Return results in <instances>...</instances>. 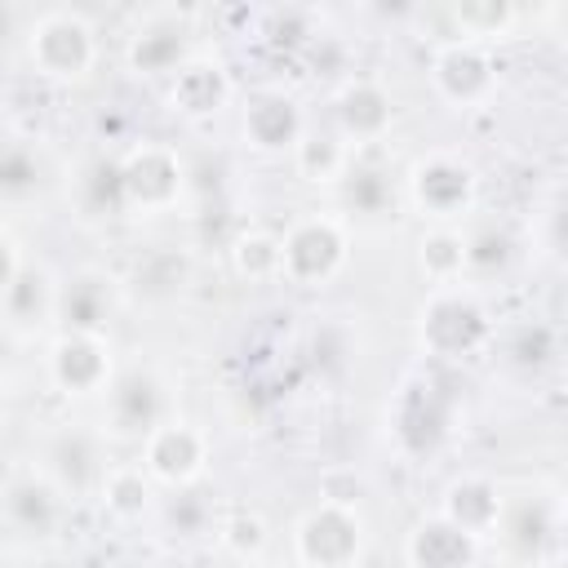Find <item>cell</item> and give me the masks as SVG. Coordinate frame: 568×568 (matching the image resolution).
I'll list each match as a JSON object with an SVG mask.
<instances>
[{
  "instance_id": "4dcf8cb0",
  "label": "cell",
  "mask_w": 568,
  "mask_h": 568,
  "mask_svg": "<svg viewBox=\"0 0 568 568\" xmlns=\"http://www.w3.org/2000/svg\"><path fill=\"white\" fill-rule=\"evenodd\" d=\"M40 151L31 142L0 146V200H27L40 191Z\"/></svg>"
},
{
  "instance_id": "ba28073f",
  "label": "cell",
  "mask_w": 568,
  "mask_h": 568,
  "mask_svg": "<svg viewBox=\"0 0 568 568\" xmlns=\"http://www.w3.org/2000/svg\"><path fill=\"white\" fill-rule=\"evenodd\" d=\"M430 89L453 111H484L493 106L501 75L493 49L475 40H444L430 49Z\"/></svg>"
},
{
  "instance_id": "ffe728a7",
  "label": "cell",
  "mask_w": 568,
  "mask_h": 568,
  "mask_svg": "<svg viewBox=\"0 0 568 568\" xmlns=\"http://www.w3.org/2000/svg\"><path fill=\"white\" fill-rule=\"evenodd\" d=\"M36 470L49 475L67 497H80L84 488L98 493V479H102V470H106V462H102V435L80 430V426L58 430L53 444L44 448V462H40Z\"/></svg>"
},
{
  "instance_id": "7402d4cb",
  "label": "cell",
  "mask_w": 568,
  "mask_h": 568,
  "mask_svg": "<svg viewBox=\"0 0 568 568\" xmlns=\"http://www.w3.org/2000/svg\"><path fill=\"white\" fill-rule=\"evenodd\" d=\"M337 195L346 204V213L355 217H386L395 209V186H390V169L377 164V146L355 151L351 169L337 182Z\"/></svg>"
},
{
  "instance_id": "1f68e13d",
  "label": "cell",
  "mask_w": 568,
  "mask_h": 568,
  "mask_svg": "<svg viewBox=\"0 0 568 568\" xmlns=\"http://www.w3.org/2000/svg\"><path fill=\"white\" fill-rule=\"evenodd\" d=\"M80 204H84V213H93V217H111V213H124V204H120V173H115V160H93V164H84V173H80Z\"/></svg>"
},
{
  "instance_id": "6da1fadb",
  "label": "cell",
  "mask_w": 568,
  "mask_h": 568,
  "mask_svg": "<svg viewBox=\"0 0 568 568\" xmlns=\"http://www.w3.org/2000/svg\"><path fill=\"white\" fill-rule=\"evenodd\" d=\"M413 333H417V351L426 359H439V364H462V359H475L493 346L497 328H493V315L484 306V297L462 280V284H439L422 297L417 306V320H413Z\"/></svg>"
},
{
  "instance_id": "30bf717a",
  "label": "cell",
  "mask_w": 568,
  "mask_h": 568,
  "mask_svg": "<svg viewBox=\"0 0 568 568\" xmlns=\"http://www.w3.org/2000/svg\"><path fill=\"white\" fill-rule=\"evenodd\" d=\"M191 13L186 9H146L124 36V67L142 80H169L191 58Z\"/></svg>"
},
{
  "instance_id": "f546056e",
  "label": "cell",
  "mask_w": 568,
  "mask_h": 568,
  "mask_svg": "<svg viewBox=\"0 0 568 568\" xmlns=\"http://www.w3.org/2000/svg\"><path fill=\"white\" fill-rule=\"evenodd\" d=\"M462 240H466V275H475V280L501 275L515 253V240L497 222H479V226L462 231Z\"/></svg>"
},
{
  "instance_id": "7a4b0ae2",
  "label": "cell",
  "mask_w": 568,
  "mask_h": 568,
  "mask_svg": "<svg viewBox=\"0 0 568 568\" xmlns=\"http://www.w3.org/2000/svg\"><path fill=\"white\" fill-rule=\"evenodd\" d=\"M98 27L80 9H44L27 27V62L40 80L84 84L98 71Z\"/></svg>"
},
{
  "instance_id": "ac0fdd59",
  "label": "cell",
  "mask_w": 568,
  "mask_h": 568,
  "mask_svg": "<svg viewBox=\"0 0 568 568\" xmlns=\"http://www.w3.org/2000/svg\"><path fill=\"white\" fill-rule=\"evenodd\" d=\"M484 541L453 528L439 510L422 515L404 537V564L408 568H479Z\"/></svg>"
},
{
  "instance_id": "e0dca14e",
  "label": "cell",
  "mask_w": 568,
  "mask_h": 568,
  "mask_svg": "<svg viewBox=\"0 0 568 568\" xmlns=\"http://www.w3.org/2000/svg\"><path fill=\"white\" fill-rule=\"evenodd\" d=\"M235 84H231V71L213 58V53H191L173 75H169V89H164V102L173 115L182 120H213L226 111Z\"/></svg>"
},
{
  "instance_id": "836d02e7",
  "label": "cell",
  "mask_w": 568,
  "mask_h": 568,
  "mask_svg": "<svg viewBox=\"0 0 568 568\" xmlns=\"http://www.w3.org/2000/svg\"><path fill=\"white\" fill-rule=\"evenodd\" d=\"M22 266H27V257H22V244L0 226V302L9 297V288H13V280L22 275Z\"/></svg>"
},
{
  "instance_id": "603a6c76",
  "label": "cell",
  "mask_w": 568,
  "mask_h": 568,
  "mask_svg": "<svg viewBox=\"0 0 568 568\" xmlns=\"http://www.w3.org/2000/svg\"><path fill=\"white\" fill-rule=\"evenodd\" d=\"M444 22H448V36L444 40H475V44L493 49L497 40H510L515 36V27L524 22V9L519 4H506V0H470V4H448L444 9Z\"/></svg>"
},
{
  "instance_id": "3957f363",
  "label": "cell",
  "mask_w": 568,
  "mask_h": 568,
  "mask_svg": "<svg viewBox=\"0 0 568 568\" xmlns=\"http://www.w3.org/2000/svg\"><path fill=\"white\" fill-rule=\"evenodd\" d=\"M351 262V226L342 213H302L280 235V280L297 288H320L337 280Z\"/></svg>"
},
{
  "instance_id": "484cf974",
  "label": "cell",
  "mask_w": 568,
  "mask_h": 568,
  "mask_svg": "<svg viewBox=\"0 0 568 568\" xmlns=\"http://www.w3.org/2000/svg\"><path fill=\"white\" fill-rule=\"evenodd\" d=\"M417 271L430 288L466 280V240L462 226H426L417 235Z\"/></svg>"
},
{
  "instance_id": "8992f818",
  "label": "cell",
  "mask_w": 568,
  "mask_h": 568,
  "mask_svg": "<svg viewBox=\"0 0 568 568\" xmlns=\"http://www.w3.org/2000/svg\"><path fill=\"white\" fill-rule=\"evenodd\" d=\"M173 417V386L155 364L115 368L111 386L102 390V439H146L160 422Z\"/></svg>"
},
{
  "instance_id": "d6986e66",
  "label": "cell",
  "mask_w": 568,
  "mask_h": 568,
  "mask_svg": "<svg viewBox=\"0 0 568 568\" xmlns=\"http://www.w3.org/2000/svg\"><path fill=\"white\" fill-rule=\"evenodd\" d=\"M115 315V280L98 266H84L58 284V306L53 320L62 333H106Z\"/></svg>"
},
{
  "instance_id": "4fadbf2b",
  "label": "cell",
  "mask_w": 568,
  "mask_h": 568,
  "mask_svg": "<svg viewBox=\"0 0 568 568\" xmlns=\"http://www.w3.org/2000/svg\"><path fill=\"white\" fill-rule=\"evenodd\" d=\"M390 129H395L390 89L373 75H351L333 98V133L351 151H368V146H382Z\"/></svg>"
},
{
  "instance_id": "e575fe53",
  "label": "cell",
  "mask_w": 568,
  "mask_h": 568,
  "mask_svg": "<svg viewBox=\"0 0 568 568\" xmlns=\"http://www.w3.org/2000/svg\"><path fill=\"white\" fill-rule=\"evenodd\" d=\"M537 568H564V564H559V559H546V564H537Z\"/></svg>"
},
{
  "instance_id": "8d00e7d4",
  "label": "cell",
  "mask_w": 568,
  "mask_h": 568,
  "mask_svg": "<svg viewBox=\"0 0 568 568\" xmlns=\"http://www.w3.org/2000/svg\"><path fill=\"white\" fill-rule=\"evenodd\" d=\"M120 568H146V564H120Z\"/></svg>"
},
{
  "instance_id": "cb8c5ba5",
  "label": "cell",
  "mask_w": 568,
  "mask_h": 568,
  "mask_svg": "<svg viewBox=\"0 0 568 568\" xmlns=\"http://www.w3.org/2000/svg\"><path fill=\"white\" fill-rule=\"evenodd\" d=\"M98 501L115 524H138L155 506V484L138 462H115L98 479Z\"/></svg>"
},
{
  "instance_id": "9a60e30c",
  "label": "cell",
  "mask_w": 568,
  "mask_h": 568,
  "mask_svg": "<svg viewBox=\"0 0 568 568\" xmlns=\"http://www.w3.org/2000/svg\"><path fill=\"white\" fill-rule=\"evenodd\" d=\"M493 537L506 546L510 559H519V564H541V555L559 541V501L546 497V493L506 497Z\"/></svg>"
},
{
  "instance_id": "d6a6232c",
  "label": "cell",
  "mask_w": 568,
  "mask_h": 568,
  "mask_svg": "<svg viewBox=\"0 0 568 568\" xmlns=\"http://www.w3.org/2000/svg\"><path fill=\"white\" fill-rule=\"evenodd\" d=\"M510 359L519 364V368H546L555 355H559V337H555V328L550 324H541V320H532V324H524V328H515V337H510Z\"/></svg>"
},
{
  "instance_id": "5bb4252c",
  "label": "cell",
  "mask_w": 568,
  "mask_h": 568,
  "mask_svg": "<svg viewBox=\"0 0 568 568\" xmlns=\"http://www.w3.org/2000/svg\"><path fill=\"white\" fill-rule=\"evenodd\" d=\"M67 501H71V497H67L49 475L22 470V475H13V479L0 488V519H4V528L22 532V537L49 541V537H58V528H62V519H67Z\"/></svg>"
},
{
  "instance_id": "8fae6325",
  "label": "cell",
  "mask_w": 568,
  "mask_h": 568,
  "mask_svg": "<svg viewBox=\"0 0 568 568\" xmlns=\"http://www.w3.org/2000/svg\"><path fill=\"white\" fill-rule=\"evenodd\" d=\"M209 453H213V444H209V435L195 426V422H186V417H169V422H160L146 439H142V470L151 475V484H164V488H191L200 475H204V466H209Z\"/></svg>"
},
{
  "instance_id": "2e32d148",
  "label": "cell",
  "mask_w": 568,
  "mask_h": 568,
  "mask_svg": "<svg viewBox=\"0 0 568 568\" xmlns=\"http://www.w3.org/2000/svg\"><path fill=\"white\" fill-rule=\"evenodd\" d=\"M302 133H306V115L280 89H262L240 106V138L257 155H293Z\"/></svg>"
},
{
  "instance_id": "d590c367",
  "label": "cell",
  "mask_w": 568,
  "mask_h": 568,
  "mask_svg": "<svg viewBox=\"0 0 568 568\" xmlns=\"http://www.w3.org/2000/svg\"><path fill=\"white\" fill-rule=\"evenodd\" d=\"M0 399H4V364H0Z\"/></svg>"
},
{
  "instance_id": "52a82bcc",
  "label": "cell",
  "mask_w": 568,
  "mask_h": 568,
  "mask_svg": "<svg viewBox=\"0 0 568 568\" xmlns=\"http://www.w3.org/2000/svg\"><path fill=\"white\" fill-rule=\"evenodd\" d=\"M368 546V524L351 506L315 501L293 524V564L297 568H355Z\"/></svg>"
},
{
  "instance_id": "f1b7e54d",
  "label": "cell",
  "mask_w": 568,
  "mask_h": 568,
  "mask_svg": "<svg viewBox=\"0 0 568 568\" xmlns=\"http://www.w3.org/2000/svg\"><path fill=\"white\" fill-rule=\"evenodd\" d=\"M231 266L248 284L280 280V235H271V231H240L231 240Z\"/></svg>"
},
{
  "instance_id": "7c38bea8",
  "label": "cell",
  "mask_w": 568,
  "mask_h": 568,
  "mask_svg": "<svg viewBox=\"0 0 568 568\" xmlns=\"http://www.w3.org/2000/svg\"><path fill=\"white\" fill-rule=\"evenodd\" d=\"M448 426H453V404L439 390V382L426 377V373L404 377L399 390H395V404H390V430H395L399 448L413 453V457L435 453L444 444Z\"/></svg>"
},
{
  "instance_id": "277c9868",
  "label": "cell",
  "mask_w": 568,
  "mask_h": 568,
  "mask_svg": "<svg viewBox=\"0 0 568 568\" xmlns=\"http://www.w3.org/2000/svg\"><path fill=\"white\" fill-rule=\"evenodd\" d=\"M404 195L430 226H457L479 200V173L466 155L439 146L408 164Z\"/></svg>"
},
{
  "instance_id": "d4e9b609",
  "label": "cell",
  "mask_w": 568,
  "mask_h": 568,
  "mask_svg": "<svg viewBox=\"0 0 568 568\" xmlns=\"http://www.w3.org/2000/svg\"><path fill=\"white\" fill-rule=\"evenodd\" d=\"M351 155H355V151H351L333 129H306L302 142L293 146V169H297V178L311 182V186H337L342 173L351 169Z\"/></svg>"
},
{
  "instance_id": "4316f807",
  "label": "cell",
  "mask_w": 568,
  "mask_h": 568,
  "mask_svg": "<svg viewBox=\"0 0 568 568\" xmlns=\"http://www.w3.org/2000/svg\"><path fill=\"white\" fill-rule=\"evenodd\" d=\"M4 306V315H9V324L13 328H40V324H49L53 320V306H58V280L44 271V266H22V275L13 280V288H9V297L0 302Z\"/></svg>"
},
{
  "instance_id": "5b68a950",
  "label": "cell",
  "mask_w": 568,
  "mask_h": 568,
  "mask_svg": "<svg viewBox=\"0 0 568 568\" xmlns=\"http://www.w3.org/2000/svg\"><path fill=\"white\" fill-rule=\"evenodd\" d=\"M115 173H120V204L124 213H142V217H155V213H173L186 195V160L178 155V146L169 142H133L124 155H115Z\"/></svg>"
},
{
  "instance_id": "9c48e42d",
  "label": "cell",
  "mask_w": 568,
  "mask_h": 568,
  "mask_svg": "<svg viewBox=\"0 0 568 568\" xmlns=\"http://www.w3.org/2000/svg\"><path fill=\"white\" fill-rule=\"evenodd\" d=\"M115 368L106 333H58L44 351V377L67 399H102Z\"/></svg>"
},
{
  "instance_id": "44dd1931",
  "label": "cell",
  "mask_w": 568,
  "mask_h": 568,
  "mask_svg": "<svg viewBox=\"0 0 568 568\" xmlns=\"http://www.w3.org/2000/svg\"><path fill=\"white\" fill-rule=\"evenodd\" d=\"M501 501H506L501 484L488 479V475H475V470H470V475H457V479L444 488V497H439V515H444L453 528H462V532L488 541L493 528H497V519H501Z\"/></svg>"
},
{
  "instance_id": "83f0119b",
  "label": "cell",
  "mask_w": 568,
  "mask_h": 568,
  "mask_svg": "<svg viewBox=\"0 0 568 568\" xmlns=\"http://www.w3.org/2000/svg\"><path fill=\"white\" fill-rule=\"evenodd\" d=\"M217 546L240 564V568H257L271 550V524L257 510H231L217 524Z\"/></svg>"
}]
</instances>
